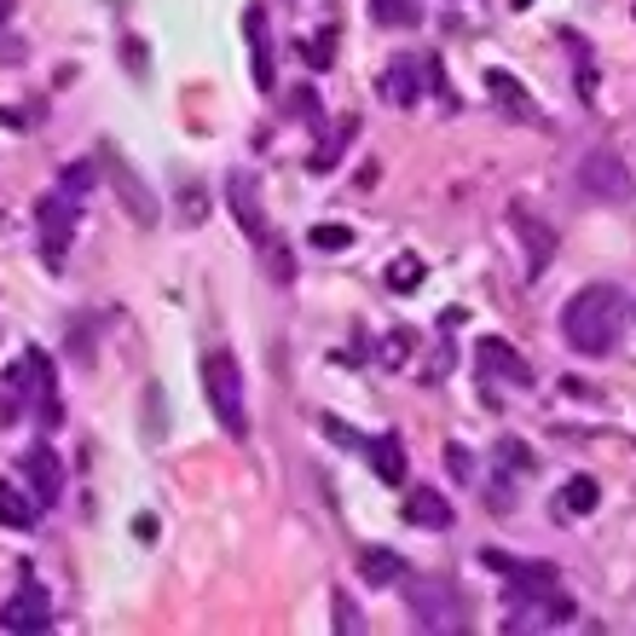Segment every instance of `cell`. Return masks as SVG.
<instances>
[{
  "mask_svg": "<svg viewBox=\"0 0 636 636\" xmlns=\"http://www.w3.org/2000/svg\"><path fill=\"white\" fill-rule=\"evenodd\" d=\"M202 215H209V202H202V191H186V220L197 226Z\"/></svg>",
  "mask_w": 636,
  "mask_h": 636,
  "instance_id": "d6a6232c",
  "label": "cell"
},
{
  "mask_svg": "<svg viewBox=\"0 0 636 636\" xmlns=\"http://www.w3.org/2000/svg\"><path fill=\"white\" fill-rule=\"evenodd\" d=\"M423 82H428V59H411V53H399V59H388V75H382V93H388L399 111H417V98H423Z\"/></svg>",
  "mask_w": 636,
  "mask_h": 636,
  "instance_id": "7c38bea8",
  "label": "cell"
},
{
  "mask_svg": "<svg viewBox=\"0 0 636 636\" xmlns=\"http://www.w3.org/2000/svg\"><path fill=\"white\" fill-rule=\"evenodd\" d=\"M35 243H41L46 272H64L70 249H75V197L70 191H46L35 202Z\"/></svg>",
  "mask_w": 636,
  "mask_h": 636,
  "instance_id": "277c9868",
  "label": "cell"
},
{
  "mask_svg": "<svg viewBox=\"0 0 636 636\" xmlns=\"http://www.w3.org/2000/svg\"><path fill=\"white\" fill-rule=\"evenodd\" d=\"M509 232H515L521 249H526V278H544L550 261H555V232H550V220L532 209L526 197H515V202H509Z\"/></svg>",
  "mask_w": 636,
  "mask_h": 636,
  "instance_id": "5b68a950",
  "label": "cell"
},
{
  "mask_svg": "<svg viewBox=\"0 0 636 636\" xmlns=\"http://www.w3.org/2000/svg\"><path fill=\"white\" fill-rule=\"evenodd\" d=\"M399 591H405V607H411V625H417V630H428V636L463 630V596H457L451 578H440V573H411Z\"/></svg>",
  "mask_w": 636,
  "mask_h": 636,
  "instance_id": "7a4b0ae2",
  "label": "cell"
},
{
  "mask_svg": "<svg viewBox=\"0 0 636 636\" xmlns=\"http://www.w3.org/2000/svg\"><path fill=\"white\" fill-rule=\"evenodd\" d=\"M578 186L591 191L596 202H630V191H636L630 168L614 157V150H584V163H578Z\"/></svg>",
  "mask_w": 636,
  "mask_h": 636,
  "instance_id": "ba28073f",
  "label": "cell"
},
{
  "mask_svg": "<svg viewBox=\"0 0 636 636\" xmlns=\"http://www.w3.org/2000/svg\"><path fill=\"white\" fill-rule=\"evenodd\" d=\"M324 428H330V440H336V446H359V435H353L347 423H336V417H324Z\"/></svg>",
  "mask_w": 636,
  "mask_h": 636,
  "instance_id": "4dcf8cb0",
  "label": "cell"
},
{
  "mask_svg": "<svg viewBox=\"0 0 636 636\" xmlns=\"http://www.w3.org/2000/svg\"><path fill=\"white\" fill-rule=\"evenodd\" d=\"M596 503H602V487H596L591 475H573L567 487H562V509H567V515H591Z\"/></svg>",
  "mask_w": 636,
  "mask_h": 636,
  "instance_id": "44dd1931",
  "label": "cell"
},
{
  "mask_svg": "<svg viewBox=\"0 0 636 636\" xmlns=\"http://www.w3.org/2000/svg\"><path fill=\"white\" fill-rule=\"evenodd\" d=\"M46 625H53V607H46V596L35 591V584H23L18 596L0 602V630L30 636V630H46Z\"/></svg>",
  "mask_w": 636,
  "mask_h": 636,
  "instance_id": "30bf717a",
  "label": "cell"
},
{
  "mask_svg": "<svg viewBox=\"0 0 636 636\" xmlns=\"http://www.w3.org/2000/svg\"><path fill=\"white\" fill-rule=\"evenodd\" d=\"M619 330H625V290H614V284L578 290L562 313V336L584 359H607L619 347Z\"/></svg>",
  "mask_w": 636,
  "mask_h": 636,
  "instance_id": "6da1fadb",
  "label": "cell"
},
{
  "mask_svg": "<svg viewBox=\"0 0 636 636\" xmlns=\"http://www.w3.org/2000/svg\"><path fill=\"white\" fill-rule=\"evenodd\" d=\"M487 93H492V105H498L509 122H539V105H532V93H526L509 70H487Z\"/></svg>",
  "mask_w": 636,
  "mask_h": 636,
  "instance_id": "4fadbf2b",
  "label": "cell"
},
{
  "mask_svg": "<svg viewBox=\"0 0 636 636\" xmlns=\"http://www.w3.org/2000/svg\"><path fill=\"white\" fill-rule=\"evenodd\" d=\"M630 18H636V12H630Z\"/></svg>",
  "mask_w": 636,
  "mask_h": 636,
  "instance_id": "f35d334b",
  "label": "cell"
},
{
  "mask_svg": "<svg viewBox=\"0 0 636 636\" xmlns=\"http://www.w3.org/2000/svg\"><path fill=\"white\" fill-rule=\"evenodd\" d=\"M446 469H451L457 480H469V475H475V451L451 440V446H446Z\"/></svg>",
  "mask_w": 636,
  "mask_h": 636,
  "instance_id": "f1b7e54d",
  "label": "cell"
},
{
  "mask_svg": "<svg viewBox=\"0 0 636 636\" xmlns=\"http://www.w3.org/2000/svg\"><path fill=\"white\" fill-rule=\"evenodd\" d=\"M487 562L503 573L509 602H539V596L562 591V573H555L550 562H515V555H498V550H487Z\"/></svg>",
  "mask_w": 636,
  "mask_h": 636,
  "instance_id": "8992f818",
  "label": "cell"
},
{
  "mask_svg": "<svg viewBox=\"0 0 636 636\" xmlns=\"http://www.w3.org/2000/svg\"><path fill=\"white\" fill-rule=\"evenodd\" d=\"M18 469H23V480H30V492H35V503L46 509V503H59V492H64V469H59V451L53 446H30L18 457Z\"/></svg>",
  "mask_w": 636,
  "mask_h": 636,
  "instance_id": "8fae6325",
  "label": "cell"
},
{
  "mask_svg": "<svg viewBox=\"0 0 636 636\" xmlns=\"http://www.w3.org/2000/svg\"><path fill=\"white\" fill-rule=\"evenodd\" d=\"M105 174H111V186H116V197H122L127 220H134V226H157V197H150V186L139 180V174L127 168L122 157H105Z\"/></svg>",
  "mask_w": 636,
  "mask_h": 636,
  "instance_id": "9c48e42d",
  "label": "cell"
},
{
  "mask_svg": "<svg viewBox=\"0 0 636 636\" xmlns=\"http://www.w3.org/2000/svg\"><path fill=\"white\" fill-rule=\"evenodd\" d=\"M12 7H18V0H0V30H7V18H12Z\"/></svg>",
  "mask_w": 636,
  "mask_h": 636,
  "instance_id": "8d00e7d4",
  "label": "cell"
},
{
  "mask_svg": "<svg viewBox=\"0 0 636 636\" xmlns=\"http://www.w3.org/2000/svg\"><path fill=\"white\" fill-rule=\"evenodd\" d=\"M359 573H365V584H371V591H394V584H399V573H405V562H399L394 550L371 544V550H359Z\"/></svg>",
  "mask_w": 636,
  "mask_h": 636,
  "instance_id": "d6986e66",
  "label": "cell"
},
{
  "mask_svg": "<svg viewBox=\"0 0 636 636\" xmlns=\"http://www.w3.org/2000/svg\"><path fill=\"white\" fill-rule=\"evenodd\" d=\"M417 347V336H405V330H394L388 336V347H382V365H405V353Z\"/></svg>",
  "mask_w": 636,
  "mask_h": 636,
  "instance_id": "f546056e",
  "label": "cell"
},
{
  "mask_svg": "<svg viewBox=\"0 0 636 636\" xmlns=\"http://www.w3.org/2000/svg\"><path fill=\"white\" fill-rule=\"evenodd\" d=\"M330 607H336V630H342V636H359V630H365V619H359V607H353L347 591L330 596Z\"/></svg>",
  "mask_w": 636,
  "mask_h": 636,
  "instance_id": "484cf974",
  "label": "cell"
},
{
  "mask_svg": "<svg viewBox=\"0 0 636 636\" xmlns=\"http://www.w3.org/2000/svg\"><path fill=\"white\" fill-rule=\"evenodd\" d=\"M35 515H41V503L23 487H12V480H0V526L7 532H35Z\"/></svg>",
  "mask_w": 636,
  "mask_h": 636,
  "instance_id": "e0dca14e",
  "label": "cell"
},
{
  "mask_svg": "<svg viewBox=\"0 0 636 636\" xmlns=\"http://www.w3.org/2000/svg\"><path fill=\"white\" fill-rule=\"evenodd\" d=\"M202 394H209L215 417L226 423L232 440H249V405H243V371L226 347H209L202 353Z\"/></svg>",
  "mask_w": 636,
  "mask_h": 636,
  "instance_id": "3957f363",
  "label": "cell"
},
{
  "mask_svg": "<svg viewBox=\"0 0 636 636\" xmlns=\"http://www.w3.org/2000/svg\"><path fill=\"white\" fill-rule=\"evenodd\" d=\"M498 463H509L515 475H532V451L521 440H498Z\"/></svg>",
  "mask_w": 636,
  "mask_h": 636,
  "instance_id": "83f0119b",
  "label": "cell"
},
{
  "mask_svg": "<svg viewBox=\"0 0 636 636\" xmlns=\"http://www.w3.org/2000/svg\"><path fill=\"white\" fill-rule=\"evenodd\" d=\"M307 53H313V64L324 70V64H330V53H336V41H330V35H324V41H313V46H307Z\"/></svg>",
  "mask_w": 636,
  "mask_h": 636,
  "instance_id": "e575fe53",
  "label": "cell"
},
{
  "mask_svg": "<svg viewBox=\"0 0 636 636\" xmlns=\"http://www.w3.org/2000/svg\"><path fill=\"white\" fill-rule=\"evenodd\" d=\"M446 371H451V347H440L435 359H428V371H423V376H428V382H440Z\"/></svg>",
  "mask_w": 636,
  "mask_h": 636,
  "instance_id": "1f68e13d",
  "label": "cell"
},
{
  "mask_svg": "<svg viewBox=\"0 0 636 636\" xmlns=\"http://www.w3.org/2000/svg\"><path fill=\"white\" fill-rule=\"evenodd\" d=\"M93 186H98L93 163H70V168H64V191H70V197H87Z\"/></svg>",
  "mask_w": 636,
  "mask_h": 636,
  "instance_id": "4316f807",
  "label": "cell"
},
{
  "mask_svg": "<svg viewBox=\"0 0 636 636\" xmlns=\"http://www.w3.org/2000/svg\"><path fill=\"white\" fill-rule=\"evenodd\" d=\"M243 35H249V53H254V87L272 93V46H267V12L261 7L243 12Z\"/></svg>",
  "mask_w": 636,
  "mask_h": 636,
  "instance_id": "2e32d148",
  "label": "cell"
},
{
  "mask_svg": "<svg viewBox=\"0 0 636 636\" xmlns=\"http://www.w3.org/2000/svg\"><path fill=\"white\" fill-rule=\"evenodd\" d=\"M290 105H295V116H319V111H313V87H301V93L290 98Z\"/></svg>",
  "mask_w": 636,
  "mask_h": 636,
  "instance_id": "d590c367",
  "label": "cell"
},
{
  "mask_svg": "<svg viewBox=\"0 0 636 636\" xmlns=\"http://www.w3.org/2000/svg\"><path fill=\"white\" fill-rule=\"evenodd\" d=\"M353 134H359V122H353V116H342V122H336V134H330L324 145H313V157H307V168H313V174H330V168L342 163V145H347Z\"/></svg>",
  "mask_w": 636,
  "mask_h": 636,
  "instance_id": "ffe728a7",
  "label": "cell"
},
{
  "mask_svg": "<svg viewBox=\"0 0 636 636\" xmlns=\"http://www.w3.org/2000/svg\"><path fill=\"white\" fill-rule=\"evenodd\" d=\"M417 284H423V261H417V254H399V261H388V290L411 295Z\"/></svg>",
  "mask_w": 636,
  "mask_h": 636,
  "instance_id": "603a6c76",
  "label": "cell"
},
{
  "mask_svg": "<svg viewBox=\"0 0 636 636\" xmlns=\"http://www.w3.org/2000/svg\"><path fill=\"white\" fill-rule=\"evenodd\" d=\"M134 532H139V544H157V515H139Z\"/></svg>",
  "mask_w": 636,
  "mask_h": 636,
  "instance_id": "836d02e7",
  "label": "cell"
},
{
  "mask_svg": "<svg viewBox=\"0 0 636 636\" xmlns=\"http://www.w3.org/2000/svg\"><path fill=\"white\" fill-rule=\"evenodd\" d=\"M371 18L382 23V30H405V23L423 18V7L417 0H371Z\"/></svg>",
  "mask_w": 636,
  "mask_h": 636,
  "instance_id": "7402d4cb",
  "label": "cell"
},
{
  "mask_svg": "<svg viewBox=\"0 0 636 636\" xmlns=\"http://www.w3.org/2000/svg\"><path fill=\"white\" fill-rule=\"evenodd\" d=\"M226 209H232V220L243 226V238L261 249L272 232H267V202H261V180H254L249 168H232L226 174Z\"/></svg>",
  "mask_w": 636,
  "mask_h": 636,
  "instance_id": "52a82bcc",
  "label": "cell"
},
{
  "mask_svg": "<svg viewBox=\"0 0 636 636\" xmlns=\"http://www.w3.org/2000/svg\"><path fill=\"white\" fill-rule=\"evenodd\" d=\"M405 521L423 526V532H446V526H451V503H446V492H435V487H411V492H405Z\"/></svg>",
  "mask_w": 636,
  "mask_h": 636,
  "instance_id": "9a60e30c",
  "label": "cell"
},
{
  "mask_svg": "<svg viewBox=\"0 0 636 636\" xmlns=\"http://www.w3.org/2000/svg\"><path fill=\"white\" fill-rule=\"evenodd\" d=\"M480 371H487L492 382L503 376V382H515V388H532V365H526L509 342H498V336L480 342Z\"/></svg>",
  "mask_w": 636,
  "mask_h": 636,
  "instance_id": "5bb4252c",
  "label": "cell"
},
{
  "mask_svg": "<svg viewBox=\"0 0 636 636\" xmlns=\"http://www.w3.org/2000/svg\"><path fill=\"white\" fill-rule=\"evenodd\" d=\"M515 7H526V0H515Z\"/></svg>",
  "mask_w": 636,
  "mask_h": 636,
  "instance_id": "74e56055",
  "label": "cell"
},
{
  "mask_svg": "<svg viewBox=\"0 0 636 636\" xmlns=\"http://www.w3.org/2000/svg\"><path fill=\"white\" fill-rule=\"evenodd\" d=\"M307 243H313L319 254H342V249H353V232H347V226H313Z\"/></svg>",
  "mask_w": 636,
  "mask_h": 636,
  "instance_id": "cb8c5ba5",
  "label": "cell"
},
{
  "mask_svg": "<svg viewBox=\"0 0 636 636\" xmlns=\"http://www.w3.org/2000/svg\"><path fill=\"white\" fill-rule=\"evenodd\" d=\"M365 451H371V469H376L382 487H405V446H399V435H376Z\"/></svg>",
  "mask_w": 636,
  "mask_h": 636,
  "instance_id": "ac0fdd59",
  "label": "cell"
},
{
  "mask_svg": "<svg viewBox=\"0 0 636 636\" xmlns=\"http://www.w3.org/2000/svg\"><path fill=\"white\" fill-rule=\"evenodd\" d=\"M261 261H267V272L278 278V284H290V278H295V261H290V249L278 243V238H267V243H261Z\"/></svg>",
  "mask_w": 636,
  "mask_h": 636,
  "instance_id": "d4e9b609",
  "label": "cell"
}]
</instances>
